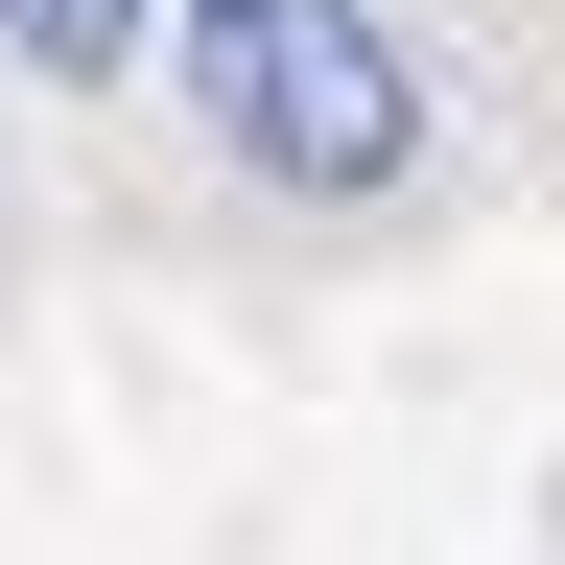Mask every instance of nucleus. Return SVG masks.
<instances>
[{"mask_svg":"<svg viewBox=\"0 0 565 565\" xmlns=\"http://www.w3.org/2000/svg\"><path fill=\"white\" fill-rule=\"evenodd\" d=\"M0 24H24V71H118V47H141V0H0Z\"/></svg>","mask_w":565,"mask_h":565,"instance_id":"f03ea898","label":"nucleus"},{"mask_svg":"<svg viewBox=\"0 0 565 565\" xmlns=\"http://www.w3.org/2000/svg\"><path fill=\"white\" fill-rule=\"evenodd\" d=\"M189 95H212V141H236L259 189H307V212H353V189L424 166V71L353 24V0H212Z\"/></svg>","mask_w":565,"mask_h":565,"instance_id":"f257e3e1","label":"nucleus"},{"mask_svg":"<svg viewBox=\"0 0 565 565\" xmlns=\"http://www.w3.org/2000/svg\"><path fill=\"white\" fill-rule=\"evenodd\" d=\"M189 24H212V0H189Z\"/></svg>","mask_w":565,"mask_h":565,"instance_id":"7ed1b4c3","label":"nucleus"}]
</instances>
